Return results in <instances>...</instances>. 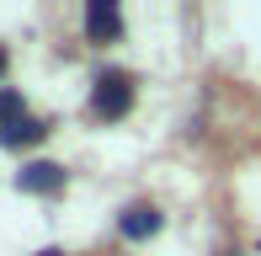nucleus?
Returning <instances> with one entry per match:
<instances>
[{
	"mask_svg": "<svg viewBox=\"0 0 261 256\" xmlns=\"http://www.w3.org/2000/svg\"><path fill=\"white\" fill-rule=\"evenodd\" d=\"M128 107H134V80L123 69H107L96 86H91V112L96 118H123Z\"/></svg>",
	"mask_w": 261,
	"mask_h": 256,
	"instance_id": "f257e3e1",
	"label": "nucleus"
},
{
	"mask_svg": "<svg viewBox=\"0 0 261 256\" xmlns=\"http://www.w3.org/2000/svg\"><path fill=\"white\" fill-rule=\"evenodd\" d=\"M16 187L21 192H59V187H64V166H54V160H32V166L16 171Z\"/></svg>",
	"mask_w": 261,
	"mask_h": 256,
	"instance_id": "f03ea898",
	"label": "nucleus"
},
{
	"mask_svg": "<svg viewBox=\"0 0 261 256\" xmlns=\"http://www.w3.org/2000/svg\"><path fill=\"white\" fill-rule=\"evenodd\" d=\"M86 32L101 38V43H112L117 32H123V16H117L112 0H91V6H86Z\"/></svg>",
	"mask_w": 261,
	"mask_h": 256,
	"instance_id": "7ed1b4c3",
	"label": "nucleus"
},
{
	"mask_svg": "<svg viewBox=\"0 0 261 256\" xmlns=\"http://www.w3.org/2000/svg\"><path fill=\"white\" fill-rule=\"evenodd\" d=\"M117 229H123L128 240H149V235H160V214H155L149 203H134V208H123Z\"/></svg>",
	"mask_w": 261,
	"mask_h": 256,
	"instance_id": "20e7f679",
	"label": "nucleus"
},
{
	"mask_svg": "<svg viewBox=\"0 0 261 256\" xmlns=\"http://www.w3.org/2000/svg\"><path fill=\"white\" fill-rule=\"evenodd\" d=\"M43 134H48V123H38V118H16V123L0 128V144H6V149H27V144H38Z\"/></svg>",
	"mask_w": 261,
	"mask_h": 256,
	"instance_id": "39448f33",
	"label": "nucleus"
},
{
	"mask_svg": "<svg viewBox=\"0 0 261 256\" xmlns=\"http://www.w3.org/2000/svg\"><path fill=\"white\" fill-rule=\"evenodd\" d=\"M16 118H21V96H16V91H0V128L16 123Z\"/></svg>",
	"mask_w": 261,
	"mask_h": 256,
	"instance_id": "423d86ee",
	"label": "nucleus"
},
{
	"mask_svg": "<svg viewBox=\"0 0 261 256\" xmlns=\"http://www.w3.org/2000/svg\"><path fill=\"white\" fill-rule=\"evenodd\" d=\"M0 75H6V48H0Z\"/></svg>",
	"mask_w": 261,
	"mask_h": 256,
	"instance_id": "0eeeda50",
	"label": "nucleus"
},
{
	"mask_svg": "<svg viewBox=\"0 0 261 256\" xmlns=\"http://www.w3.org/2000/svg\"><path fill=\"white\" fill-rule=\"evenodd\" d=\"M43 256H64V251H43Z\"/></svg>",
	"mask_w": 261,
	"mask_h": 256,
	"instance_id": "6e6552de",
	"label": "nucleus"
},
{
	"mask_svg": "<svg viewBox=\"0 0 261 256\" xmlns=\"http://www.w3.org/2000/svg\"><path fill=\"white\" fill-rule=\"evenodd\" d=\"M229 256H234V251H229Z\"/></svg>",
	"mask_w": 261,
	"mask_h": 256,
	"instance_id": "1a4fd4ad",
	"label": "nucleus"
}]
</instances>
